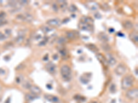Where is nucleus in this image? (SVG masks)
I'll use <instances>...</instances> for the list:
<instances>
[{"label":"nucleus","mask_w":138,"mask_h":103,"mask_svg":"<svg viewBox=\"0 0 138 103\" xmlns=\"http://www.w3.org/2000/svg\"><path fill=\"white\" fill-rule=\"evenodd\" d=\"M86 7L91 10V11H97V9L99 8V6L96 2H89L86 3Z\"/></svg>","instance_id":"f8f14e48"},{"label":"nucleus","mask_w":138,"mask_h":103,"mask_svg":"<svg viewBox=\"0 0 138 103\" xmlns=\"http://www.w3.org/2000/svg\"><path fill=\"white\" fill-rule=\"evenodd\" d=\"M67 42V39L65 38V37H59L58 39V40H57V43H59V44H64V43H66Z\"/></svg>","instance_id":"bb28decb"},{"label":"nucleus","mask_w":138,"mask_h":103,"mask_svg":"<svg viewBox=\"0 0 138 103\" xmlns=\"http://www.w3.org/2000/svg\"><path fill=\"white\" fill-rule=\"evenodd\" d=\"M53 58L54 60H57V59H58V55H57V54H54V55L53 56Z\"/></svg>","instance_id":"a18cd8bd"},{"label":"nucleus","mask_w":138,"mask_h":103,"mask_svg":"<svg viewBox=\"0 0 138 103\" xmlns=\"http://www.w3.org/2000/svg\"><path fill=\"white\" fill-rule=\"evenodd\" d=\"M129 37H130V39H131L133 41H134L135 43H137L138 36H137V32H131V33L130 34Z\"/></svg>","instance_id":"aec40b11"},{"label":"nucleus","mask_w":138,"mask_h":103,"mask_svg":"<svg viewBox=\"0 0 138 103\" xmlns=\"http://www.w3.org/2000/svg\"><path fill=\"white\" fill-rule=\"evenodd\" d=\"M80 51H77V52L78 53H82V49H80Z\"/></svg>","instance_id":"5fc2aeb1"},{"label":"nucleus","mask_w":138,"mask_h":103,"mask_svg":"<svg viewBox=\"0 0 138 103\" xmlns=\"http://www.w3.org/2000/svg\"><path fill=\"white\" fill-rule=\"evenodd\" d=\"M101 48L105 52H108L111 49V47L110 46V45H108V43H104L101 44Z\"/></svg>","instance_id":"5701e85b"},{"label":"nucleus","mask_w":138,"mask_h":103,"mask_svg":"<svg viewBox=\"0 0 138 103\" xmlns=\"http://www.w3.org/2000/svg\"><path fill=\"white\" fill-rule=\"evenodd\" d=\"M95 17L96 18V19H101V15L99 13H98V12H97L96 13H95Z\"/></svg>","instance_id":"f704fd0d"},{"label":"nucleus","mask_w":138,"mask_h":103,"mask_svg":"<svg viewBox=\"0 0 138 103\" xmlns=\"http://www.w3.org/2000/svg\"><path fill=\"white\" fill-rule=\"evenodd\" d=\"M59 54H60L61 56L64 58V57L67 56V51L64 49H62L59 50Z\"/></svg>","instance_id":"c756f323"},{"label":"nucleus","mask_w":138,"mask_h":103,"mask_svg":"<svg viewBox=\"0 0 138 103\" xmlns=\"http://www.w3.org/2000/svg\"><path fill=\"white\" fill-rule=\"evenodd\" d=\"M24 67V64H20V65H18L16 69H23Z\"/></svg>","instance_id":"ea45409f"},{"label":"nucleus","mask_w":138,"mask_h":103,"mask_svg":"<svg viewBox=\"0 0 138 103\" xmlns=\"http://www.w3.org/2000/svg\"><path fill=\"white\" fill-rule=\"evenodd\" d=\"M76 34L75 32H72V31H69L66 32V37L67 39H71V40H74L76 39Z\"/></svg>","instance_id":"6ab92c4d"},{"label":"nucleus","mask_w":138,"mask_h":103,"mask_svg":"<svg viewBox=\"0 0 138 103\" xmlns=\"http://www.w3.org/2000/svg\"><path fill=\"white\" fill-rule=\"evenodd\" d=\"M117 36L118 37H124V34H123L122 32H118L117 33Z\"/></svg>","instance_id":"09e8293b"},{"label":"nucleus","mask_w":138,"mask_h":103,"mask_svg":"<svg viewBox=\"0 0 138 103\" xmlns=\"http://www.w3.org/2000/svg\"><path fill=\"white\" fill-rule=\"evenodd\" d=\"M126 71V67L122 63L119 64L115 69V73L117 76H122Z\"/></svg>","instance_id":"39448f33"},{"label":"nucleus","mask_w":138,"mask_h":103,"mask_svg":"<svg viewBox=\"0 0 138 103\" xmlns=\"http://www.w3.org/2000/svg\"><path fill=\"white\" fill-rule=\"evenodd\" d=\"M138 89L137 88L130 89L126 92V97L130 100H135L137 98Z\"/></svg>","instance_id":"20e7f679"},{"label":"nucleus","mask_w":138,"mask_h":103,"mask_svg":"<svg viewBox=\"0 0 138 103\" xmlns=\"http://www.w3.org/2000/svg\"><path fill=\"white\" fill-rule=\"evenodd\" d=\"M25 98H26V100L27 101H34V100H36L37 98H39V96L31 93V94H27L25 96Z\"/></svg>","instance_id":"a211bd4d"},{"label":"nucleus","mask_w":138,"mask_h":103,"mask_svg":"<svg viewBox=\"0 0 138 103\" xmlns=\"http://www.w3.org/2000/svg\"><path fill=\"white\" fill-rule=\"evenodd\" d=\"M135 73L136 76H137V74H138V73H137V68L135 69Z\"/></svg>","instance_id":"3c124183"},{"label":"nucleus","mask_w":138,"mask_h":103,"mask_svg":"<svg viewBox=\"0 0 138 103\" xmlns=\"http://www.w3.org/2000/svg\"><path fill=\"white\" fill-rule=\"evenodd\" d=\"M5 32H6V34L8 35V36H10L12 33V31H11V29H7V30H5Z\"/></svg>","instance_id":"4c0bfd02"},{"label":"nucleus","mask_w":138,"mask_h":103,"mask_svg":"<svg viewBox=\"0 0 138 103\" xmlns=\"http://www.w3.org/2000/svg\"><path fill=\"white\" fill-rule=\"evenodd\" d=\"M80 28L82 30H86V31H91V30L93 29V27L91 25H89V24H84V23H82L80 22Z\"/></svg>","instance_id":"4468645a"},{"label":"nucleus","mask_w":138,"mask_h":103,"mask_svg":"<svg viewBox=\"0 0 138 103\" xmlns=\"http://www.w3.org/2000/svg\"><path fill=\"white\" fill-rule=\"evenodd\" d=\"M86 46L89 50H91V51L93 52H96L98 51V48H97V47L95 46V45H94V44L89 43V44H86Z\"/></svg>","instance_id":"4be33fe9"},{"label":"nucleus","mask_w":138,"mask_h":103,"mask_svg":"<svg viewBox=\"0 0 138 103\" xmlns=\"http://www.w3.org/2000/svg\"><path fill=\"white\" fill-rule=\"evenodd\" d=\"M41 38V35H39V34H38V35H37L36 37H35V39L36 40H39V39H40Z\"/></svg>","instance_id":"de8ad7c7"},{"label":"nucleus","mask_w":138,"mask_h":103,"mask_svg":"<svg viewBox=\"0 0 138 103\" xmlns=\"http://www.w3.org/2000/svg\"><path fill=\"white\" fill-rule=\"evenodd\" d=\"M74 99H75L76 100H80V101H84L85 100H86L85 98L81 96L80 95H78V94L74 96Z\"/></svg>","instance_id":"cd10ccee"},{"label":"nucleus","mask_w":138,"mask_h":103,"mask_svg":"<svg viewBox=\"0 0 138 103\" xmlns=\"http://www.w3.org/2000/svg\"><path fill=\"white\" fill-rule=\"evenodd\" d=\"M17 19L22 20L26 22H32L33 20V17L29 13H24V14H20L17 16Z\"/></svg>","instance_id":"7ed1b4c3"},{"label":"nucleus","mask_w":138,"mask_h":103,"mask_svg":"<svg viewBox=\"0 0 138 103\" xmlns=\"http://www.w3.org/2000/svg\"><path fill=\"white\" fill-rule=\"evenodd\" d=\"M60 73L62 77V79L64 81H71V80L72 79V70L68 65H64L61 67Z\"/></svg>","instance_id":"f257e3e1"},{"label":"nucleus","mask_w":138,"mask_h":103,"mask_svg":"<svg viewBox=\"0 0 138 103\" xmlns=\"http://www.w3.org/2000/svg\"><path fill=\"white\" fill-rule=\"evenodd\" d=\"M5 17H6V13L3 12L0 13V19H3Z\"/></svg>","instance_id":"58836bf2"},{"label":"nucleus","mask_w":138,"mask_h":103,"mask_svg":"<svg viewBox=\"0 0 138 103\" xmlns=\"http://www.w3.org/2000/svg\"><path fill=\"white\" fill-rule=\"evenodd\" d=\"M106 56H107V60H106L107 63H108L109 65H110V66H114L117 63L116 59L113 57L112 54H109V53L106 54Z\"/></svg>","instance_id":"1a4fd4ad"},{"label":"nucleus","mask_w":138,"mask_h":103,"mask_svg":"<svg viewBox=\"0 0 138 103\" xmlns=\"http://www.w3.org/2000/svg\"><path fill=\"white\" fill-rule=\"evenodd\" d=\"M46 69L49 73L54 74L56 72V65L52 62L48 63L47 65H46Z\"/></svg>","instance_id":"423d86ee"},{"label":"nucleus","mask_w":138,"mask_h":103,"mask_svg":"<svg viewBox=\"0 0 138 103\" xmlns=\"http://www.w3.org/2000/svg\"><path fill=\"white\" fill-rule=\"evenodd\" d=\"M96 58H97V60H99L100 63H101L102 64L104 65L108 64V63H107V61H106V58H105V56H104L103 54H100V53H98V54H97V55H96Z\"/></svg>","instance_id":"f3484780"},{"label":"nucleus","mask_w":138,"mask_h":103,"mask_svg":"<svg viewBox=\"0 0 138 103\" xmlns=\"http://www.w3.org/2000/svg\"><path fill=\"white\" fill-rule=\"evenodd\" d=\"M81 22L82 23H84V24H89V25H93V23H94V21L91 18V17H83L81 19Z\"/></svg>","instance_id":"dca6fc26"},{"label":"nucleus","mask_w":138,"mask_h":103,"mask_svg":"<svg viewBox=\"0 0 138 103\" xmlns=\"http://www.w3.org/2000/svg\"><path fill=\"white\" fill-rule=\"evenodd\" d=\"M124 28L126 30H131V29L133 28V24L131 21L127 20V21H125L124 23Z\"/></svg>","instance_id":"412c9836"},{"label":"nucleus","mask_w":138,"mask_h":103,"mask_svg":"<svg viewBox=\"0 0 138 103\" xmlns=\"http://www.w3.org/2000/svg\"><path fill=\"white\" fill-rule=\"evenodd\" d=\"M30 90L32 94H33L34 95H37V96H38V95L40 94L41 93V89L39 88V87L35 85H32V87H30Z\"/></svg>","instance_id":"2eb2a0df"},{"label":"nucleus","mask_w":138,"mask_h":103,"mask_svg":"<svg viewBox=\"0 0 138 103\" xmlns=\"http://www.w3.org/2000/svg\"><path fill=\"white\" fill-rule=\"evenodd\" d=\"M41 30H42L43 32H44V33H47V32L51 31L52 29H50V28H48V27H43V28H41Z\"/></svg>","instance_id":"7c9ffc66"},{"label":"nucleus","mask_w":138,"mask_h":103,"mask_svg":"<svg viewBox=\"0 0 138 103\" xmlns=\"http://www.w3.org/2000/svg\"><path fill=\"white\" fill-rule=\"evenodd\" d=\"M71 17H73V18H75L76 15H71Z\"/></svg>","instance_id":"864d4df0"},{"label":"nucleus","mask_w":138,"mask_h":103,"mask_svg":"<svg viewBox=\"0 0 138 103\" xmlns=\"http://www.w3.org/2000/svg\"><path fill=\"white\" fill-rule=\"evenodd\" d=\"M116 85H115L114 83H112L110 85V87H109V91H110V93H112V94H115V93L116 92Z\"/></svg>","instance_id":"a878e982"},{"label":"nucleus","mask_w":138,"mask_h":103,"mask_svg":"<svg viewBox=\"0 0 138 103\" xmlns=\"http://www.w3.org/2000/svg\"><path fill=\"white\" fill-rule=\"evenodd\" d=\"M97 38H98L99 41H102L104 43H106V42H108L109 41V37L106 34L104 33V32H100L99 34H98Z\"/></svg>","instance_id":"9b49d317"},{"label":"nucleus","mask_w":138,"mask_h":103,"mask_svg":"<svg viewBox=\"0 0 138 103\" xmlns=\"http://www.w3.org/2000/svg\"><path fill=\"white\" fill-rule=\"evenodd\" d=\"M46 87H47V89H48L49 90H50V89H53V87H52L50 85H49V84H47V85H46Z\"/></svg>","instance_id":"37998d69"},{"label":"nucleus","mask_w":138,"mask_h":103,"mask_svg":"<svg viewBox=\"0 0 138 103\" xmlns=\"http://www.w3.org/2000/svg\"><path fill=\"white\" fill-rule=\"evenodd\" d=\"M47 24L53 27L59 26L61 24V21L59 19H51L47 21Z\"/></svg>","instance_id":"9d476101"},{"label":"nucleus","mask_w":138,"mask_h":103,"mask_svg":"<svg viewBox=\"0 0 138 103\" xmlns=\"http://www.w3.org/2000/svg\"><path fill=\"white\" fill-rule=\"evenodd\" d=\"M89 103H97V101H91V102H90Z\"/></svg>","instance_id":"603ef678"},{"label":"nucleus","mask_w":138,"mask_h":103,"mask_svg":"<svg viewBox=\"0 0 138 103\" xmlns=\"http://www.w3.org/2000/svg\"><path fill=\"white\" fill-rule=\"evenodd\" d=\"M44 98H45L46 100L51 102H59L58 97L55 96H52V95L50 94H46L45 96H44Z\"/></svg>","instance_id":"ddd939ff"},{"label":"nucleus","mask_w":138,"mask_h":103,"mask_svg":"<svg viewBox=\"0 0 138 103\" xmlns=\"http://www.w3.org/2000/svg\"><path fill=\"white\" fill-rule=\"evenodd\" d=\"M68 11H70L71 13H73L77 11V6H76L75 4H71L68 7Z\"/></svg>","instance_id":"393cba45"},{"label":"nucleus","mask_w":138,"mask_h":103,"mask_svg":"<svg viewBox=\"0 0 138 103\" xmlns=\"http://www.w3.org/2000/svg\"><path fill=\"white\" fill-rule=\"evenodd\" d=\"M22 87H23V88L25 89H30V87H32V85L30 83L29 81H24L23 83V85H22Z\"/></svg>","instance_id":"b1692460"},{"label":"nucleus","mask_w":138,"mask_h":103,"mask_svg":"<svg viewBox=\"0 0 138 103\" xmlns=\"http://www.w3.org/2000/svg\"><path fill=\"white\" fill-rule=\"evenodd\" d=\"M47 41H48V37L47 38H46V37H44V39L42 40L41 42H39L38 45H39V46H44V45H46V42H47Z\"/></svg>","instance_id":"c85d7f7f"},{"label":"nucleus","mask_w":138,"mask_h":103,"mask_svg":"<svg viewBox=\"0 0 138 103\" xmlns=\"http://www.w3.org/2000/svg\"><path fill=\"white\" fill-rule=\"evenodd\" d=\"M3 74H5V71L3 69L0 68V75H3Z\"/></svg>","instance_id":"49530a36"},{"label":"nucleus","mask_w":138,"mask_h":103,"mask_svg":"<svg viewBox=\"0 0 138 103\" xmlns=\"http://www.w3.org/2000/svg\"><path fill=\"white\" fill-rule=\"evenodd\" d=\"M5 39H6V36L4 35V34H3L2 32H0V41H3Z\"/></svg>","instance_id":"c9c22d12"},{"label":"nucleus","mask_w":138,"mask_h":103,"mask_svg":"<svg viewBox=\"0 0 138 103\" xmlns=\"http://www.w3.org/2000/svg\"><path fill=\"white\" fill-rule=\"evenodd\" d=\"M22 80H23V78H22L21 76H17V77L16 78V83H17V84L22 83Z\"/></svg>","instance_id":"473e14b6"},{"label":"nucleus","mask_w":138,"mask_h":103,"mask_svg":"<svg viewBox=\"0 0 138 103\" xmlns=\"http://www.w3.org/2000/svg\"><path fill=\"white\" fill-rule=\"evenodd\" d=\"M91 77V74H85L82 76H80V80L82 84L84 85H87L90 82Z\"/></svg>","instance_id":"0eeeda50"},{"label":"nucleus","mask_w":138,"mask_h":103,"mask_svg":"<svg viewBox=\"0 0 138 103\" xmlns=\"http://www.w3.org/2000/svg\"><path fill=\"white\" fill-rule=\"evenodd\" d=\"M52 8L53 10L55 11V12H57L58 11V5L57 4H53L52 5Z\"/></svg>","instance_id":"2f4dec72"},{"label":"nucleus","mask_w":138,"mask_h":103,"mask_svg":"<svg viewBox=\"0 0 138 103\" xmlns=\"http://www.w3.org/2000/svg\"><path fill=\"white\" fill-rule=\"evenodd\" d=\"M109 32H114L115 30L113 29V28H110V29H109Z\"/></svg>","instance_id":"8fccbe9b"},{"label":"nucleus","mask_w":138,"mask_h":103,"mask_svg":"<svg viewBox=\"0 0 138 103\" xmlns=\"http://www.w3.org/2000/svg\"><path fill=\"white\" fill-rule=\"evenodd\" d=\"M134 84V78L132 76H126L122 80V89H128L132 87Z\"/></svg>","instance_id":"f03ea898"},{"label":"nucleus","mask_w":138,"mask_h":103,"mask_svg":"<svg viewBox=\"0 0 138 103\" xmlns=\"http://www.w3.org/2000/svg\"><path fill=\"white\" fill-rule=\"evenodd\" d=\"M70 22V19L68 18H66V19H64L62 21V24H67L68 22Z\"/></svg>","instance_id":"a19ab883"},{"label":"nucleus","mask_w":138,"mask_h":103,"mask_svg":"<svg viewBox=\"0 0 138 103\" xmlns=\"http://www.w3.org/2000/svg\"><path fill=\"white\" fill-rule=\"evenodd\" d=\"M20 5L21 6H24V5H26L28 4V1H26V0H22V1H20V2H18Z\"/></svg>","instance_id":"72a5a7b5"},{"label":"nucleus","mask_w":138,"mask_h":103,"mask_svg":"<svg viewBox=\"0 0 138 103\" xmlns=\"http://www.w3.org/2000/svg\"><path fill=\"white\" fill-rule=\"evenodd\" d=\"M5 24H6V22L4 21V19H0V26L4 25Z\"/></svg>","instance_id":"79ce46f5"},{"label":"nucleus","mask_w":138,"mask_h":103,"mask_svg":"<svg viewBox=\"0 0 138 103\" xmlns=\"http://www.w3.org/2000/svg\"><path fill=\"white\" fill-rule=\"evenodd\" d=\"M43 60H44V61H47V60H48V54L45 55V56L43 58Z\"/></svg>","instance_id":"c03bdc74"},{"label":"nucleus","mask_w":138,"mask_h":103,"mask_svg":"<svg viewBox=\"0 0 138 103\" xmlns=\"http://www.w3.org/2000/svg\"><path fill=\"white\" fill-rule=\"evenodd\" d=\"M67 7V2H65L64 3H63L62 4H60V8L62 9H65Z\"/></svg>","instance_id":"e433bc0d"},{"label":"nucleus","mask_w":138,"mask_h":103,"mask_svg":"<svg viewBox=\"0 0 138 103\" xmlns=\"http://www.w3.org/2000/svg\"><path fill=\"white\" fill-rule=\"evenodd\" d=\"M25 32H23V31H20V32L18 33V36L16 37L15 39V42L18 44H20L22 43L23 41H24V37H25Z\"/></svg>","instance_id":"6e6552de"}]
</instances>
